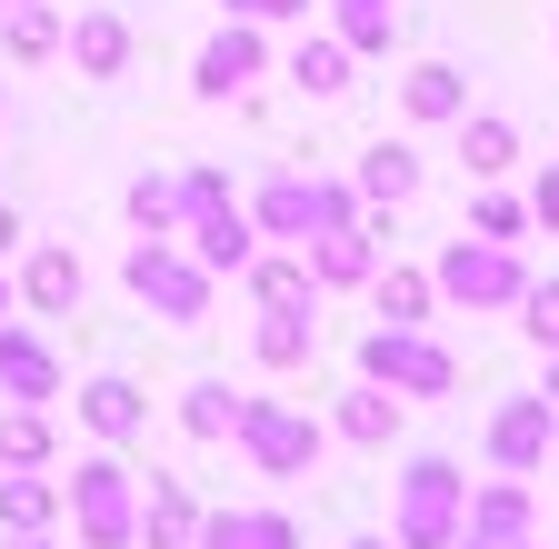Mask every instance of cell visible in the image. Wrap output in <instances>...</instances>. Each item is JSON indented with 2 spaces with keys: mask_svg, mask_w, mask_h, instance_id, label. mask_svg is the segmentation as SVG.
<instances>
[{
  "mask_svg": "<svg viewBox=\"0 0 559 549\" xmlns=\"http://www.w3.org/2000/svg\"><path fill=\"white\" fill-rule=\"evenodd\" d=\"M230 440H240L270 479H300V469L320 460V420H310V409H280V399H240Z\"/></svg>",
  "mask_w": 559,
  "mask_h": 549,
  "instance_id": "cell-7",
  "label": "cell"
},
{
  "mask_svg": "<svg viewBox=\"0 0 559 549\" xmlns=\"http://www.w3.org/2000/svg\"><path fill=\"white\" fill-rule=\"evenodd\" d=\"M310 0H230V21H300Z\"/></svg>",
  "mask_w": 559,
  "mask_h": 549,
  "instance_id": "cell-35",
  "label": "cell"
},
{
  "mask_svg": "<svg viewBox=\"0 0 559 549\" xmlns=\"http://www.w3.org/2000/svg\"><path fill=\"white\" fill-rule=\"evenodd\" d=\"M21 240V211H11V200H0V250H11Z\"/></svg>",
  "mask_w": 559,
  "mask_h": 549,
  "instance_id": "cell-37",
  "label": "cell"
},
{
  "mask_svg": "<svg viewBox=\"0 0 559 549\" xmlns=\"http://www.w3.org/2000/svg\"><path fill=\"white\" fill-rule=\"evenodd\" d=\"M120 281L140 290V310H151V320H170V330H200V320H210V290H221V281H210V270H200L180 240H130Z\"/></svg>",
  "mask_w": 559,
  "mask_h": 549,
  "instance_id": "cell-3",
  "label": "cell"
},
{
  "mask_svg": "<svg viewBox=\"0 0 559 549\" xmlns=\"http://www.w3.org/2000/svg\"><path fill=\"white\" fill-rule=\"evenodd\" d=\"M400 390H380V380H360V390H340V440L349 450H390V430H400Z\"/></svg>",
  "mask_w": 559,
  "mask_h": 549,
  "instance_id": "cell-18",
  "label": "cell"
},
{
  "mask_svg": "<svg viewBox=\"0 0 559 549\" xmlns=\"http://www.w3.org/2000/svg\"><path fill=\"white\" fill-rule=\"evenodd\" d=\"M349 60H360L349 40H300V50H290V81H300L310 100H340V91H349Z\"/></svg>",
  "mask_w": 559,
  "mask_h": 549,
  "instance_id": "cell-29",
  "label": "cell"
},
{
  "mask_svg": "<svg viewBox=\"0 0 559 549\" xmlns=\"http://www.w3.org/2000/svg\"><path fill=\"white\" fill-rule=\"evenodd\" d=\"M549 450H559V440H549Z\"/></svg>",
  "mask_w": 559,
  "mask_h": 549,
  "instance_id": "cell-43",
  "label": "cell"
},
{
  "mask_svg": "<svg viewBox=\"0 0 559 549\" xmlns=\"http://www.w3.org/2000/svg\"><path fill=\"white\" fill-rule=\"evenodd\" d=\"M170 180H180V230L210 220V211H230V180L210 170V160H190V170H170Z\"/></svg>",
  "mask_w": 559,
  "mask_h": 549,
  "instance_id": "cell-32",
  "label": "cell"
},
{
  "mask_svg": "<svg viewBox=\"0 0 559 549\" xmlns=\"http://www.w3.org/2000/svg\"><path fill=\"white\" fill-rule=\"evenodd\" d=\"M11 310H21V290H11V270H0V320H11Z\"/></svg>",
  "mask_w": 559,
  "mask_h": 549,
  "instance_id": "cell-38",
  "label": "cell"
},
{
  "mask_svg": "<svg viewBox=\"0 0 559 549\" xmlns=\"http://www.w3.org/2000/svg\"><path fill=\"white\" fill-rule=\"evenodd\" d=\"M230 420H240V390L230 380H190L180 390V430L190 440H230Z\"/></svg>",
  "mask_w": 559,
  "mask_h": 549,
  "instance_id": "cell-30",
  "label": "cell"
},
{
  "mask_svg": "<svg viewBox=\"0 0 559 549\" xmlns=\"http://www.w3.org/2000/svg\"><path fill=\"white\" fill-rule=\"evenodd\" d=\"M349 549H390V539H349Z\"/></svg>",
  "mask_w": 559,
  "mask_h": 549,
  "instance_id": "cell-40",
  "label": "cell"
},
{
  "mask_svg": "<svg viewBox=\"0 0 559 549\" xmlns=\"http://www.w3.org/2000/svg\"><path fill=\"white\" fill-rule=\"evenodd\" d=\"M50 520H60V479L0 469V529H50Z\"/></svg>",
  "mask_w": 559,
  "mask_h": 549,
  "instance_id": "cell-25",
  "label": "cell"
},
{
  "mask_svg": "<svg viewBox=\"0 0 559 549\" xmlns=\"http://www.w3.org/2000/svg\"><path fill=\"white\" fill-rule=\"evenodd\" d=\"M250 300H260V310H310V300H320L310 250H270V260H250Z\"/></svg>",
  "mask_w": 559,
  "mask_h": 549,
  "instance_id": "cell-20",
  "label": "cell"
},
{
  "mask_svg": "<svg viewBox=\"0 0 559 549\" xmlns=\"http://www.w3.org/2000/svg\"><path fill=\"white\" fill-rule=\"evenodd\" d=\"M0 399H31V409L60 399V360H50V339L21 330V320H0Z\"/></svg>",
  "mask_w": 559,
  "mask_h": 549,
  "instance_id": "cell-13",
  "label": "cell"
},
{
  "mask_svg": "<svg viewBox=\"0 0 559 549\" xmlns=\"http://www.w3.org/2000/svg\"><path fill=\"white\" fill-rule=\"evenodd\" d=\"M0 469H50V409H31V399L0 409Z\"/></svg>",
  "mask_w": 559,
  "mask_h": 549,
  "instance_id": "cell-28",
  "label": "cell"
},
{
  "mask_svg": "<svg viewBox=\"0 0 559 549\" xmlns=\"http://www.w3.org/2000/svg\"><path fill=\"white\" fill-rule=\"evenodd\" d=\"M400 110H409V120H460V110H469V81L450 71V60H419V71L400 81Z\"/></svg>",
  "mask_w": 559,
  "mask_h": 549,
  "instance_id": "cell-22",
  "label": "cell"
},
{
  "mask_svg": "<svg viewBox=\"0 0 559 549\" xmlns=\"http://www.w3.org/2000/svg\"><path fill=\"white\" fill-rule=\"evenodd\" d=\"M60 50V11L50 0H11L0 11V60H50Z\"/></svg>",
  "mask_w": 559,
  "mask_h": 549,
  "instance_id": "cell-26",
  "label": "cell"
},
{
  "mask_svg": "<svg viewBox=\"0 0 559 549\" xmlns=\"http://www.w3.org/2000/svg\"><path fill=\"white\" fill-rule=\"evenodd\" d=\"M539 399H559V350H549V390H539Z\"/></svg>",
  "mask_w": 559,
  "mask_h": 549,
  "instance_id": "cell-39",
  "label": "cell"
},
{
  "mask_svg": "<svg viewBox=\"0 0 559 549\" xmlns=\"http://www.w3.org/2000/svg\"><path fill=\"white\" fill-rule=\"evenodd\" d=\"M520 549H530V539H520Z\"/></svg>",
  "mask_w": 559,
  "mask_h": 549,
  "instance_id": "cell-42",
  "label": "cell"
},
{
  "mask_svg": "<svg viewBox=\"0 0 559 549\" xmlns=\"http://www.w3.org/2000/svg\"><path fill=\"white\" fill-rule=\"evenodd\" d=\"M0 11H11V0H0Z\"/></svg>",
  "mask_w": 559,
  "mask_h": 549,
  "instance_id": "cell-41",
  "label": "cell"
},
{
  "mask_svg": "<svg viewBox=\"0 0 559 549\" xmlns=\"http://www.w3.org/2000/svg\"><path fill=\"white\" fill-rule=\"evenodd\" d=\"M70 409L91 420V440H100V450H130L140 430H151V399H140V380H130V370H100Z\"/></svg>",
  "mask_w": 559,
  "mask_h": 549,
  "instance_id": "cell-12",
  "label": "cell"
},
{
  "mask_svg": "<svg viewBox=\"0 0 559 549\" xmlns=\"http://www.w3.org/2000/svg\"><path fill=\"white\" fill-rule=\"evenodd\" d=\"M21 310L31 320H70V310H81V290H91V270H81V250H60V240H40L31 260H21Z\"/></svg>",
  "mask_w": 559,
  "mask_h": 549,
  "instance_id": "cell-11",
  "label": "cell"
},
{
  "mask_svg": "<svg viewBox=\"0 0 559 549\" xmlns=\"http://www.w3.org/2000/svg\"><path fill=\"white\" fill-rule=\"evenodd\" d=\"M340 220H360V190H349V180H310V170H270L260 200H250L260 240H320Z\"/></svg>",
  "mask_w": 559,
  "mask_h": 549,
  "instance_id": "cell-2",
  "label": "cell"
},
{
  "mask_svg": "<svg viewBox=\"0 0 559 549\" xmlns=\"http://www.w3.org/2000/svg\"><path fill=\"white\" fill-rule=\"evenodd\" d=\"M460 160H469V180H500V170L520 160V130H510V120H489V110H479V120L460 110Z\"/></svg>",
  "mask_w": 559,
  "mask_h": 549,
  "instance_id": "cell-27",
  "label": "cell"
},
{
  "mask_svg": "<svg viewBox=\"0 0 559 549\" xmlns=\"http://www.w3.org/2000/svg\"><path fill=\"white\" fill-rule=\"evenodd\" d=\"M520 281H530V270L510 260V240H450L440 270H430V290L440 300H469V310H510Z\"/></svg>",
  "mask_w": 559,
  "mask_h": 549,
  "instance_id": "cell-6",
  "label": "cell"
},
{
  "mask_svg": "<svg viewBox=\"0 0 559 549\" xmlns=\"http://www.w3.org/2000/svg\"><path fill=\"white\" fill-rule=\"evenodd\" d=\"M510 310H520V330L539 339V350H559V281H520Z\"/></svg>",
  "mask_w": 559,
  "mask_h": 549,
  "instance_id": "cell-33",
  "label": "cell"
},
{
  "mask_svg": "<svg viewBox=\"0 0 559 549\" xmlns=\"http://www.w3.org/2000/svg\"><path fill=\"white\" fill-rule=\"evenodd\" d=\"M190 529H200V500H190V479L151 469V479H140V539H151V549H190Z\"/></svg>",
  "mask_w": 559,
  "mask_h": 549,
  "instance_id": "cell-16",
  "label": "cell"
},
{
  "mask_svg": "<svg viewBox=\"0 0 559 549\" xmlns=\"http://www.w3.org/2000/svg\"><path fill=\"white\" fill-rule=\"evenodd\" d=\"M120 211H130V230H140V240H180V180H170V170H140Z\"/></svg>",
  "mask_w": 559,
  "mask_h": 549,
  "instance_id": "cell-23",
  "label": "cell"
},
{
  "mask_svg": "<svg viewBox=\"0 0 559 549\" xmlns=\"http://www.w3.org/2000/svg\"><path fill=\"white\" fill-rule=\"evenodd\" d=\"M190 260L210 270V281H230V270H250V260H260V230H250L240 200H230V211H210V220H190Z\"/></svg>",
  "mask_w": 559,
  "mask_h": 549,
  "instance_id": "cell-17",
  "label": "cell"
},
{
  "mask_svg": "<svg viewBox=\"0 0 559 549\" xmlns=\"http://www.w3.org/2000/svg\"><path fill=\"white\" fill-rule=\"evenodd\" d=\"M260 71H270V40H260V21H230V31H210V40H200V60H190V91H200V100H240Z\"/></svg>",
  "mask_w": 559,
  "mask_h": 549,
  "instance_id": "cell-8",
  "label": "cell"
},
{
  "mask_svg": "<svg viewBox=\"0 0 559 549\" xmlns=\"http://www.w3.org/2000/svg\"><path fill=\"white\" fill-rule=\"evenodd\" d=\"M549 440H559V399H500V420H489V469L500 479H530L539 460H549Z\"/></svg>",
  "mask_w": 559,
  "mask_h": 549,
  "instance_id": "cell-9",
  "label": "cell"
},
{
  "mask_svg": "<svg viewBox=\"0 0 559 549\" xmlns=\"http://www.w3.org/2000/svg\"><path fill=\"white\" fill-rule=\"evenodd\" d=\"M520 220H530L520 200H479V211H469V230H479V240H520Z\"/></svg>",
  "mask_w": 559,
  "mask_h": 549,
  "instance_id": "cell-34",
  "label": "cell"
},
{
  "mask_svg": "<svg viewBox=\"0 0 559 549\" xmlns=\"http://www.w3.org/2000/svg\"><path fill=\"white\" fill-rule=\"evenodd\" d=\"M60 50H70V71H81V81H120L140 40H130L120 11H81V21H60Z\"/></svg>",
  "mask_w": 559,
  "mask_h": 549,
  "instance_id": "cell-14",
  "label": "cell"
},
{
  "mask_svg": "<svg viewBox=\"0 0 559 549\" xmlns=\"http://www.w3.org/2000/svg\"><path fill=\"white\" fill-rule=\"evenodd\" d=\"M190 549H300V520L290 510H200Z\"/></svg>",
  "mask_w": 559,
  "mask_h": 549,
  "instance_id": "cell-15",
  "label": "cell"
},
{
  "mask_svg": "<svg viewBox=\"0 0 559 549\" xmlns=\"http://www.w3.org/2000/svg\"><path fill=\"white\" fill-rule=\"evenodd\" d=\"M349 190H360L370 211H400V200L419 190V160H409L400 141H380V151H360V180H349Z\"/></svg>",
  "mask_w": 559,
  "mask_h": 549,
  "instance_id": "cell-24",
  "label": "cell"
},
{
  "mask_svg": "<svg viewBox=\"0 0 559 549\" xmlns=\"http://www.w3.org/2000/svg\"><path fill=\"white\" fill-rule=\"evenodd\" d=\"M0 549H50V529H0Z\"/></svg>",
  "mask_w": 559,
  "mask_h": 549,
  "instance_id": "cell-36",
  "label": "cell"
},
{
  "mask_svg": "<svg viewBox=\"0 0 559 549\" xmlns=\"http://www.w3.org/2000/svg\"><path fill=\"white\" fill-rule=\"evenodd\" d=\"M370 300H380V330H430V300L440 290H430V270H390L380 260L370 270Z\"/></svg>",
  "mask_w": 559,
  "mask_h": 549,
  "instance_id": "cell-21",
  "label": "cell"
},
{
  "mask_svg": "<svg viewBox=\"0 0 559 549\" xmlns=\"http://www.w3.org/2000/svg\"><path fill=\"white\" fill-rule=\"evenodd\" d=\"M60 520L81 529V549H140V479L100 450L60 479Z\"/></svg>",
  "mask_w": 559,
  "mask_h": 549,
  "instance_id": "cell-1",
  "label": "cell"
},
{
  "mask_svg": "<svg viewBox=\"0 0 559 549\" xmlns=\"http://www.w3.org/2000/svg\"><path fill=\"white\" fill-rule=\"evenodd\" d=\"M310 250V281L320 290H370V270L390 260V230L380 220H340V230H320V240H300Z\"/></svg>",
  "mask_w": 559,
  "mask_h": 549,
  "instance_id": "cell-10",
  "label": "cell"
},
{
  "mask_svg": "<svg viewBox=\"0 0 559 549\" xmlns=\"http://www.w3.org/2000/svg\"><path fill=\"white\" fill-rule=\"evenodd\" d=\"M250 350H260V370H310V350H320V320H310V310H260Z\"/></svg>",
  "mask_w": 559,
  "mask_h": 549,
  "instance_id": "cell-19",
  "label": "cell"
},
{
  "mask_svg": "<svg viewBox=\"0 0 559 549\" xmlns=\"http://www.w3.org/2000/svg\"><path fill=\"white\" fill-rule=\"evenodd\" d=\"M360 380H380V390H400V399H450V390H460V360L440 350L430 330H370V339H360Z\"/></svg>",
  "mask_w": 559,
  "mask_h": 549,
  "instance_id": "cell-5",
  "label": "cell"
},
{
  "mask_svg": "<svg viewBox=\"0 0 559 549\" xmlns=\"http://www.w3.org/2000/svg\"><path fill=\"white\" fill-rule=\"evenodd\" d=\"M330 40H349V50H390V31H400V11L390 0H330Z\"/></svg>",
  "mask_w": 559,
  "mask_h": 549,
  "instance_id": "cell-31",
  "label": "cell"
},
{
  "mask_svg": "<svg viewBox=\"0 0 559 549\" xmlns=\"http://www.w3.org/2000/svg\"><path fill=\"white\" fill-rule=\"evenodd\" d=\"M460 510H469V479H460V460H409V479H400V520H390V549H450L460 539Z\"/></svg>",
  "mask_w": 559,
  "mask_h": 549,
  "instance_id": "cell-4",
  "label": "cell"
}]
</instances>
